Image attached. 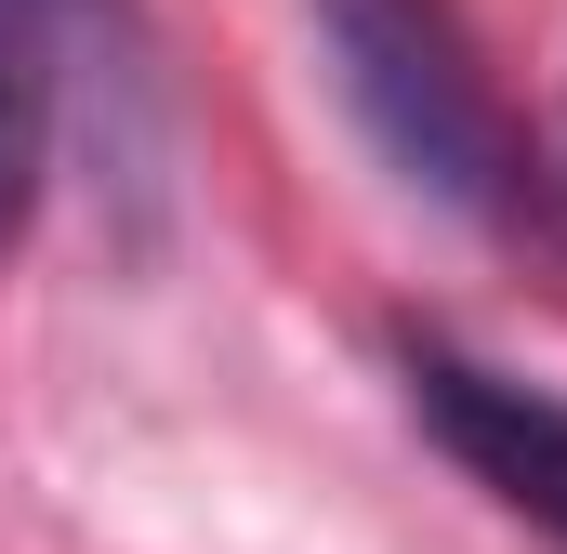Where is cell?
<instances>
[{"mask_svg": "<svg viewBox=\"0 0 567 554\" xmlns=\"http://www.w3.org/2000/svg\"><path fill=\"white\" fill-rule=\"evenodd\" d=\"M317 40H330V80H343L357 133L423 198L475 212V225H502L528 198V145H515V120H502V93H488L449 0H317Z\"/></svg>", "mask_w": 567, "mask_h": 554, "instance_id": "obj_1", "label": "cell"}, {"mask_svg": "<svg viewBox=\"0 0 567 554\" xmlns=\"http://www.w3.org/2000/svg\"><path fill=\"white\" fill-rule=\"evenodd\" d=\"M396 370H410V410L435 422V449H449L488 502H515L528 529L567 542V397L555 383L488 370V357H462V343H435V330L396 343Z\"/></svg>", "mask_w": 567, "mask_h": 554, "instance_id": "obj_2", "label": "cell"}, {"mask_svg": "<svg viewBox=\"0 0 567 554\" xmlns=\"http://www.w3.org/2000/svg\"><path fill=\"white\" fill-rule=\"evenodd\" d=\"M40 145H53V0H0V252L27 238Z\"/></svg>", "mask_w": 567, "mask_h": 554, "instance_id": "obj_3", "label": "cell"}]
</instances>
